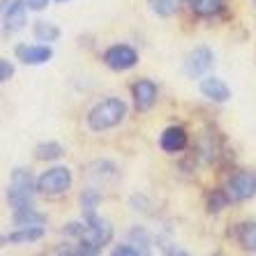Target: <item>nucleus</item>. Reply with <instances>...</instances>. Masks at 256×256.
<instances>
[{"label": "nucleus", "mask_w": 256, "mask_h": 256, "mask_svg": "<svg viewBox=\"0 0 256 256\" xmlns=\"http://www.w3.org/2000/svg\"><path fill=\"white\" fill-rule=\"evenodd\" d=\"M132 97H134V106H136L138 114H146L155 106L157 102V86L148 78H141L132 86Z\"/></svg>", "instance_id": "9"}, {"label": "nucleus", "mask_w": 256, "mask_h": 256, "mask_svg": "<svg viewBox=\"0 0 256 256\" xmlns=\"http://www.w3.org/2000/svg\"><path fill=\"white\" fill-rule=\"evenodd\" d=\"M44 226H21L16 231L2 236V244H28L44 238Z\"/></svg>", "instance_id": "13"}, {"label": "nucleus", "mask_w": 256, "mask_h": 256, "mask_svg": "<svg viewBox=\"0 0 256 256\" xmlns=\"http://www.w3.org/2000/svg\"><path fill=\"white\" fill-rule=\"evenodd\" d=\"M28 2L26 0H12L5 2L2 7V24H5V32H18L28 24Z\"/></svg>", "instance_id": "8"}, {"label": "nucleus", "mask_w": 256, "mask_h": 256, "mask_svg": "<svg viewBox=\"0 0 256 256\" xmlns=\"http://www.w3.org/2000/svg\"><path fill=\"white\" fill-rule=\"evenodd\" d=\"M86 222V228H84V236L78 242H86L90 247H95V250H104L111 240H114V226L108 224L106 220H102L100 214H86L84 217Z\"/></svg>", "instance_id": "5"}, {"label": "nucleus", "mask_w": 256, "mask_h": 256, "mask_svg": "<svg viewBox=\"0 0 256 256\" xmlns=\"http://www.w3.org/2000/svg\"><path fill=\"white\" fill-rule=\"evenodd\" d=\"M56 2H70V0H56Z\"/></svg>", "instance_id": "28"}, {"label": "nucleus", "mask_w": 256, "mask_h": 256, "mask_svg": "<svg viewBox=\"0 0 256 256\" xmlns=\"http://www.w3.org/2000/svg\"><path fill=\"white\" fill-rule=\"evenodd\" d=\"M236 240L242 244V250L256 252V222H242V224H238Z\"/></svg>", "instance_id": "16"}, {"label": "nucleus", "mask_w": 256, "mask_h": 256, "mask_svg": "<svg viewBox=\"0 0 256 256\" xmlns=\"http://www.w3.org/2000/svg\"><path fill=\"white\" fill-rule=\"evenodd\" d=\"M254 7H256V0H254Z\"/></svg>", "instance_id": "29"}, {"label": "nucleus", "mask_w": 256, "mask_h": 256, "mask_svg": "<svg viewBox=\"0 0 256 256\" xmlns=\"http://www.w3.org/2000/svg\"><path fill=\"white\" fill-rule=\"evenodd\" d=\"M32 35H35L37 42L51 44V42H58L60 28L56 24H48V21H37L35 28H32Z\"/></svg>", "instance_id": "18"}, {"label": "nucleus", "mask_w": 256, "mask_h": 256, "mask_svg": "<svg viewBox=\"0 0 256 256\" xmlns=\"http://www.w3.org/2000/svg\"><path fill=\"white\" fill-rule=\"evenodd\" d=\"M160 247H162V252H164V256H190L185 250H180V247H176V244L164 242V244H160Z\"/></svg>", "instance_id": "26"}, {"label": "nucleus", "mask_w": 256, "mask_h": 256, "mask_svg": "<svg viewBox=\"0 0 256 256\" xmlns=\"http://www.w3.org/2000/svg\"><path fill=\"white\" fill-rule=\"evenodd\" d=\"M12 76H14V65L7 58H0V81L7 84Z\"/></svg>", "instance_id": "23"}, {"label": "nucleus", "mask_w": 256, "mask_h": 256, "mask_svg": "<svg viewBox=\"0 0 256 256\" xmlns=\"http://www.w3.org/2000/svg\"><path fill=\"white\" fill-rule=\"evenodd\" d=\"M97 203H100V194L95 190H88L84 192V196H81V206H84V217L86 214H95L97 212Z\"/></svg>", "instance_id": "22"}, {"label": "nucleus", "mask_w": 256, "mask_h": 256, "mask_svg": "<svg viewBox=\"0 0 256 256\" xmlns=\"http://www.w3.org/2000/svg\"><path fill=\"white\" fill-rule=\"evenodd\" d=\"M28 2V7L30 10H35V12H42L44 7L48 5V0H26Z\"/></svg>", "instance_id": "27"}, {"label": "nucleus", "mask_w": 256, "mask_h": 256, "mask_svg": "<svg viewBox=\"0 0 256 256\" xmlns=\"http://www.w3.org/2000/svg\"><path fill=\"white\" fill-rule=\"evenodd\" d=\"M16 58L24 65H46L48 60L54 58V48L48 44H21L16 46Z\"/></svg>", "instance_id": "10"}, {"label": "nucleus", "mask_w": 256, "mask_h": 256, "mask_svg": "<svg viewBox=\"0 0 256 256\" xmlns=\"http://www.w3.org/2000/svg\"><path fill=\"white\" fill-rule=\"evenodd\" d=\"M212 65H214V54L208 46H198L194 51H190V56H187L185 74L190 78H203L212 70Z\"/></svg>", "instance_id": "7"}, {"label": "nucleus", "mask_w": 256, "mask_h": 256, "mask_svg": "<svg viewBox=\"0 0 256 256\" xmlns=\"http://www.w3.org/2000/svg\"><path fill=\"white\" fill-rule=\"evenodd\" d=\"M222 190L226 192L231 203H242L256 196V171L254 168H240L231 173Z\"/></svg>", "instance_id": "3"}, {"label": "nucleus", "mask_w": 256, "mask_h": 256, "mask_svg": "<svg viewBox=\"0 0 256 256\" xmlns=\"http://www.w3.org/2000/svg\"><path fill=\"white\" fill-rule=\"evenodd\" d=\"M12 224L16 228H21V226H44V224H46V217H44L40 210H35V206H32V208L14 210L12 212Z\"/></svg>", "instance_id": "14"}, {"label": "nucleus", "mask_w": 256, "mask_h": 256, "mask_svg": "<svg viewBox=\"0 0 256 256\" xmlns=\"http://www.w3.org/2000/svg\"><path fill=\"white\" fill-rule=\"evenodd\" d=\"M72 171L67 166H54L37 178V192L44 196H62L72 190Z\"/></svg>", "instance_id": "4"}, {"label": "nucleus", "mask_w": 256, "mask_h": 256, "mask_svg": "<svg viewBox=\"0 0 256 256\" xmlns=\"http://www.w3.org/2000/svg\"><path fill=\"white\" fill-rule=\"evenodd\" d=\"M70 256H100V250H95V247H90V244L81 242L76 250H72Z\"/></svg>", "instance_id": "25"}, {"label": "nucleus", "mask_w": 256, "mask_h": 256, "mask_svg": "<svg viewBox=\"0 0 256 256\" xmlns=\"http://www.w3.org/2000/svg\"><path fill=\"white\" fill-rule=\"evenodd\" d=\"M226 0H190L192 14H196L201 18H212L224 10Z\"/></svg>", "instance_id": "15"}, {"label": "nucleus", "mask_w": 256, "mask_h": 256, "mask_svg": "<svg viewBox=\"0 0 256 256\" xmlns=\"http://www.w3.org/2000/svg\"><path fill=\"white\" fill-rule=\"evenodd\" d=\"M228 196H226V192L224 190H214L212 194L208 196V212H212V214H217V212H222V210L228 206Z\"/></svg>", "instance_id": "21"}, {"label": "nucleus", "mask_w": 256, "mask_h": 256, "mask_svg": "<svg viewBox=\"0 0 256 256\" xmlns=\"http://www.w3.org/2000/svg\"><path fill=\"white\" fill-rule=\"evenodd\" d=\"M217 256H220V254H217Z\"/></svg>", "instance_id": "30"}, {"label": "nucleus", "mask_w": 256, "mask_h": 256, "mask_svg": "<svg viewBox=\"0 0 256 256\" xmlns=\"http://www.w3.org/2000/svg\"><path fill=\"white\" fill-rule=\"evenodd\" d=\"M127 116V104L118 97H111V100H104L100 104L90 108L88 114V127L92 132H106L118 127Z\"/></svg>", "instance_id": "2"}, {"label": "nucleus", "mask_w": 256, "mask_h": 256, "mask_svg": "<svg viewBox=\"0 0 256 256\" xmlns=\"http://www.w3.org/2000/svg\"><path fill=\"white\" fill-rule=\"evenodd\" d=\"M138 62V54L127 44H116V46L106 48L104 54V65L114 72H127Z\"/></svg>", "instance_id": "6"}, {"label": "nucleus", "mask_w": 256, "mask_h": 256, "mask_svg": "<svg viewBox=\"0 0 256 256\" xmlns=\"http://www.w3.org/2000/svg\"><path fill=\"white\" fill-rule=\"evenodd\" d=\"M190 146V136L182 127H166L160 136V148L168 155H178Z\"/></svg>", "instance_id": "11"}, {"label": "nucleus", "mask_w": 256, "mask_h": 256, "mask_svg": "<svg viewBox=\"0 0 256 256\" xmlns=\"http://www.w3.org/2000/svg\"><path fill=\"white\" fill-rule=\"evenodd\" d=\"M201 95L206 100L214 102V104H226L231 100V88H228L222 78L217 76H206L201 81Z\"/></svg>", "instance_id": "12"}, {"label": "nucleus", "mask_w": 256, "mask_h": 256, "mask_svg": "<svg viewBox=\"0 0 256 256\" xmlns=\"http://www.w3.org/2000/svg\"><path fill=\"white\" fill-rule=\"evenodd\" d=\"M130 240H132V244L141 252V256H150V247H152V244H150V236L146 233V228H141V226L132 228Z\"/></svg>", "instance_id": "20"}, {"label": "nucleus", "mask_w": 256, "mask_h": 256, "mask_svg": "<svg viewBox=\"0 0 256 256\" xmlns=\"http://www.w3.org/2000/svg\"><path fill=\"white\" fill-rule=\"evenodd\" d=\"M37 192V180L32 178V173L28 168H14L12 180H10V190H7V203L14 210H24L35 206Z\"/></svg>", "instance_id": "1"}, {"label": "nucleus", "mask_w": 256, "mask_h": 256, "mask_svg": "<svg viewBox=\"0 0 256 256\" xmlns=\"http://www.w3.org/2000/svg\"><path fill=\"white\" fill-rule=\"evenodd\" d=\"M185 0H150V10L157 14V16H173L182 7Z\"/></svg>", "instance_id": "19"}, {"label": "nucleus", "mask_w": 256, "mask_h": 256, "mask_svg": "<svg viewBox=\"0 0 256 256\" xmlns=\"http://www.w3.org/2000/svg\"><path fill=\"white\" fill-rule=\"evenodd\" d=\"M111 256H141V252H138L134 244H118V247L111 252Z\"/></svg>", "instance_id": "24"}, {"label": "nucleus", "mask_w": 256, "mask_h": 256, "mask_svg": "<svg viewBox=\"0 0 256 256\" xmlns=\"http://www.w3.org/2000/svg\"><path fill=\"white\" fill-rule=\"evenodd\" d=\"M65 155V148L58 141H44L35 148V157L40 162H56Z\"/></svg>", "instance_id": "17"}]
</instances>
